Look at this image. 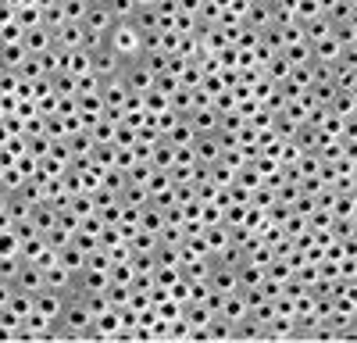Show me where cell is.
Instances as JSON below:
<instances>
[{"label": "cell", "instance_id": "cell-4", "mask_svg": "<svg viewBox=\"0 0 357 343\" xmlns=\"http://www.w3.org/2000/svg\"><path fill=\"white\" fill-rule=\"evenodd\" d=\"M207 286H211V290H222V294L240 290V282H236V265L211 261V272H207Z\"/></svg>", "mask_w": 357, "mask_h": 343}, {"label": "cell", "instance_id": "cell-17", "mask_svg": "<svg viewBox=\"0 0 357 343\" xmlns=\"http://www.w3.org/2000/svg\"><path fill=\"white\" fill-rule=\"evenodd\" d=\"M193 136H197V129H193L186 119H178L172 129H165V132H161V139H168L172 147H190V143H193Z\"/></svg>", "mask_w": 357, "mask_h": 343}, {"label": "cell", "instance_id": "cell-42", "mask_svg": "<svg viewBox=\"0 0 357 343\" xmlns=\"http://www.w3.org/2000/svg\"><path fill=\"white\" fill-rule=\"evenodd\" d=\"M132 165H136L132 147H114V168H118V172H126V168H132Z\"/></svg>", "mask_w": 357, "mask_h": 343}, {"label": "cell", "instance_id": "cell-12", "mask_svg": "<svg viewBox=\"0 0 357 343\" xmlns=\"http://www.w3.org/2000/svg\"><path fill=\"white\" fill-rule=\"evenodd\" d=\"M126 97H129V90H126L122 75H111V79L100 82V100H104V107H122Z\"/></svg>", "mask_w": 357, "mask_h": 343}, {"label": "cell", "instance_id": "cell-23", "mask_svg": "<svg viewBox=\"0 0 357 343\" xmlns=\"http://www.w3.org/2000/svg\"><path fill=\"white\" fill-rule=\"evenodd\" d=\"M15 72H18V79H25V82L43 79V65H40V57H36V54H25V61H22Z\"/></svg>", "mask_w": 357, "mask_h": 343}, {"label": "cell", "instance_id": "cell-21", "mask_svg": "<svg viewBox=\"0 0 357 343\" xmlns=\"http://www.w3.org/2000/svg\"><path fill=\"white\" fill-rule=\"evenodd\" d=\"M57 261H61V265H65L68 272H79V268L86 265V250H79V247H75V243L68 240V243H65L61 250H57Z\"/></svg>", "mask_w": 357, "mask_h": 343}, {"label": "cell", "instance_id": "cell-31", "mask_svg": "<svg viewBox=\"0 0 357 343\" xmlns=\"http://www.w3.org/2000/svg\"><path fill=\"white\" fill-rule=\"evenodd\" d=\"M86 0H61V15H65V22H72V25H82V18H86Z\"/></svg>", "mask_w": 357, "mask_h": 343}, {"label": "cell", "instance_id": "cell-35", "mask_svg": "<svg viewBox=\"0 0 357 343\" xmlns=\"http://www.w3.org/2000/svg\"><path fill=\"white\" fill-rule=\"evenodd\" d=\"M104 4H107V11H111V18H114V22H129V18H132V11H136L132 0H104Z\"/></svg>", "mask_w": 357, "mask_h": 343}, {"label": "cell", "instance_id": "cell-9", "mask_svg": "<svg viewBox=\"0 0 357 343\" xmlns=\"http://www.w3.org/2000/svg\"><path fill=\"white\" fill-rule=\"evenodd\" d=\"M22 43H25L29 54H43V50L54 47V33L40 22V25H33V29H25V33H22Z\"/></svg>", "mask_w": 357, "mask_h": 343}, {"label": "cell", "instance_id": "cell-19", "mask_svg": "<svg viewBox=\"0 0 357 343\" xmlns=\"http://www.w3.org/2000/svg\"><path fill=\"white\" fill-rule=\"evenodd\" d=\"M329 111L336 114V119H354L357 107H354V90H336L333 100H329Z\"/></svg>", "mask_w": 357, "mask_h": 343}, {"label": "cell", "instance_id": "cell-25", "mask_svg": "<svg viewBox=\"0 0 357 343\" xmlns=\"http://www.w3.org/2000/svg\"><path fill=\"white\" fill-rule=\"evenodd\" d=\"M86 132L93 136V143H111V147H114V122H107L104 114H100V119H97L93 125H89Z\"/></svg>", "mask_w": 357, "mask_h": 343}, {"label": "cell", "instance_id": "cell-20", "mask_svg": "<svg viewBox=\"0 0 357 343\" xmlns=\"http://www.w3.org/2000/svg\"><path fill=\"white\" fill-rule=\"evenodd\" d=\"M232 340H264V326H257L250 314H243L240 322H232Z\"/></svg>", "mask_w": 357, "mask_h": 343}, {"label": "cell", "instance_id": "cell-16", "mask_svg": "<svg viewBox=\"0 0 357 343\" xmlns=\"http://www.w3.org/2000/svg\"><path fill=\"white\" fill-rule=\"evenodd\" d=\"M186 122L197 129V132H215L218 129V111L207 104V107H193L190 114H186Z\"/></svg>", "mask_w": 357, "mask_h": 343}, {"label": "cell", "instance_id": "cell-28", "mask_svg": "<svg viewBox=\"0 0 357 343\" xmlns=\"http://www.w3.org/2000/svg\"><path fill=\"white\" fill-rule=\"evenodd\" d=\"M282 57H286V61L289 65H304V61H311V47L301 40V43H286L282 47Z\"/></svg>", "mask_w": 357, "mask_h": 343}, {"label": "cell", "instance_id": "cell-41", "mask_svg": "<svg viewBox=\"0 0 357 343\" xmlns=\"http://www.w3.org/2000/svg\"><path fill=\"white\" fill-rule=\"evenodd\" d=\"M22 33H25V29H22L18 22L0 25V43H22Z\"/></svg>", "mask_w": 357, "mask_h": 343}, {"label": "cell", "instance_id": "cell-1", "mask_svg": "<svg viewBox=\"0 0 357 343\" xmlns=\"http://www.w3.org/2000/svg\"><path fill=\"white\" fill-rule=\"evenodd\" d=\"M104 43L122 54L126 61H136V57H139V33H136L132 22H114L104 33Z\"/></svg>", "mask_w": 357, "mask_h": 343}, {"label": "cell", "instance_id": "cell-15", "mask_svg": "<svg viewBox=\"0 0 357 343\" xmlns=\"http://www.w3.org/2000/svg\"><path fill=\"white\" fill-rule=\"evenodd\" d=\"M54 47H61V50H82V25L65 22L61 29H54Z\"/></svg>", "mask_w": 357, "mask_h": 343}, {"label": "cell", "instance_id": "cell-39", "mask_svg": "<svg viewBox=\"0 0 357 343\" xmlns=\"http://www.w3.org/2000/svg\"><path fill=\"white\" fill-rule=\"evenodd\" d=\"M18 233H15V225L11 229H0V254H18Z\"/></svg>", "mask_w": 357, "mask_h": 343}, {"label": "cell", "instance_id": "cell-30", "mask_svg": "<svg viewBox=\"0 0 357 343\" xmlns=\"http://www.w3.org/2000/svg\"><path fill=\"white\" fill-rule=\"evenodd\" d=\"M211 183H215L218 190L232 186V183H236V168H229L225 161H215V165H211Z\"/></svg>", "mask_w": 357, "mask_h": 343}, {"label": "cell", "instance_id": "cell-8", "mask_svg": "<svg viewBox=\"0 0 357 343\" xmlns=\"http://www.w3.org/2000/svg\"><path fill=\"white\" fill-rule=\"evenodd\" d=\"M61 307H65V294H54V290H47V286H43L40 294H33V311H40L43 319H54L57 322Z\"/></svg>", "mask_w": 357, "mask_h": 343}, {"label": "cell", "instance_id": "cell-6", "mask_svg": "<svg viewBox=\"0 0 357 343\" xmlns=\"http://www.w3.org/2000/svg\"><path fill=\"white\" fill-rule=\"evenodd\" d=\"M11 282H15V290L40 294V290H43V268L33 265V261H22V268H18V275H15Z\"/></svg>", "mask_w": 357, "mask_h": 343}, {"label": "cell", "instance_id": "cell-18", "mask_svg": "<svg viewBox=\"0 0 357 343\" xmlns=\"http://www.w3.org/2000/svg\"><path fill=\"white\" fill-rule=\"evenodd\" d=\"M25 43H0V72H15L25 61Z\"/></svg>", "mask_w": 357, "mask_h": 343}, {"label": "cell", "instance_id": "cell-22", "mask_svg": "<svg viewBox=\"0 0 357 343\" xmlns=\"http://www.w3.org/2000/svg\"><path fill=\"white\" fill-rule=\"evenodd\" d=\"M47 79H50L54 97H75V75H72V72H54V75H47Z\"/></svg>", "mask_w": 357, "mask_h": 343}, {"label": "cell", "instance_id": "cell-26", "mask_svg": "<svg viewBox=\"0 0 357 343\" xmlns=\"http://www.w3.org/2000/svg\"><path fill=\"white\" fill-rule=\"evenodd\" d=\"M104 294H107L111 307H126V304H129V294H132V286H126V282H107Z\"/></svg>", "mask_w": 357, "mask_h": 343}, {"label": "cell", "instance_id": "cell-10", "mask_svg": "<svg viewBox=\"0 0 357 343\" xmlns=\"http://www.w3.org/2000/svg\"><path fill=\"white\" fill-rule=\"evenodd\" d=\"M111 25H114V18H111L107 4H89V8H86L82 29H89V33H97V36H104V33H107Z\"/></svg>", "mask_w": 357, "mask_h": 343}, {"label": "cell", "instance_id": "cell-11", "mask_svg": "<svg viewBox=\"0 0 357 343\" xmlns=\"http://www.w3.org/2000/svg\"><path fill=\"white\" fill-rule=\"evenodd\" d=\"M243 25L261 33V29L272 25V4H264V0H250L247 4V15H243Z\"/></svg>", "mask_w": 357, "mask_h": 343}, {"label": "cell", "instance_id": "cell-40", "mask_svg": "<svg viewBox=\"0 0 357 343\" xmlns=\"http://www.w3.org/2000/svg\"><path fill=\"white\" fill-rule=\"evenodd\" d=\"M68 72H72V75H82V72H89V50H72Z\"/></svg>", "mask_w": 357, "mask_h": 343}, {"label": "cell", "instance_id": "cell-3", "mask_svg": "<svg viewBox=\"0 0 357 343\" xmlns=\"http://www.w3.org/2000/svg\"><path fill=\"white\" fill-rule=\"evenodd\" d=\"M122 82L129 93H146V90H154V72H146L139 61H129L122 68Z\"/></svg>", "mask_w": 357, "mask_h": 343}, {"label": "cell", "instance_id": "cell-34", "mask_svg": "<svg viewBox=\"0 0 357 343\" xmlns=\"http://www.w3.org/2000/svg\"><path fill=\"white\" fill-rule=\"evenodd\" d=\"M172 104H168V93H161V90H146L143 93V111H154V114H161V111H168Z\"/></svg>", "mask_w": 357, "mask_h": 343}, {"label": "cell", "instance_id": "cell-7", "mask_svg": "<svg viewBox=\"0 0 357 343\" xmlns=\"http://www.w3.org/2000/svg\"><path fill=\"white\" fill-rule=\"evenodd\" d=\"M72 279H75V272H68L61 261H54V265L43 268V286H47V290H54V294H68L72 290Z\"/></svg>", "mask_w": 357, "mask_h": 343}, {"label": "cell", "instance_id": "cell-29", "mask_svg": "<svg viewBox=\"0 0 357 343\" xmlns=\"http://www.w3.org/2000/svg\"><path fill=\"white\" fill-rule=\"evenodd\" d=\"M8 311H15L18 319H25V314H33V294L15 290V294H11V300H8Z\"/></svg>", "mask_w": 357, "mask_h": 343}, {"label": "cell", "instance_id": "cell-37", "mask_svg": "<svg viewBox=\"0 0 357 343\" xmlns=\"http://www.w3.org/2000/svg\"><path fill=\"white\" fill-rule=\"evenodd\" d=\"M22 268V254H0V279H15Z\"/></svg>", "mask_w": 357, "mask_h": 343}, {"label": "cell", "instance_id": "cell-46", "mask_svg": "<svg viewBox=\"0 0 357 343\" xmlns=\"http://www.w3.org/2000/svg\"><path fill=\"white\" fill-rule=\"evenodd\" d=\"M8 22H15V8L0 0V25H8Z\"/></svg>", "mask_w": 357, "mask_h": 343}, {"label": "cell", "instance_id": "cell-47", "mask_svg": "<svg viewBox=\"0 0 357 343\" xmlns=\"http://www.w3.org/2000/svg\"><path fill=\"white\" fill-rule=\"evenodd\" d=\"M86 4H104V0H86Z\"/></svg>", "mask_w": 357, "mask_h": 343}, {"label": "cell", "instance_id": "cell-32", "mask_svg": "<svg viewBox=\"0 0 357 343\" xmlns=\"http://www.w3.org/2000/svg\"><path fill=\"white\" fill-rule=\"evenodd\" d=\"M25 154L36 158V161L47 158V154H50V139H47L43 132H40V136H25Z\"/></svg>", "mask_w": 357, "mask_h": 343}, {"label": "cell", "instance_id": "cell-38", "mask_svg": "<svg viewBox=\"0 0 357 343\" xmlns=\"http://www.w3.org/2000/svg\"><path fill=\"white\" fill-rule=\"evenodd\" d=\"M132 143H136V129L126 125V122H118L114 125V147H132Z\"/></svg>", "mask_w": 357, "mask_h": 343}, {"label": "cell", "instance_id": "cell-45", "mask_svg": "<svg viewBox=\"0 0 357 343\" xmlns=\"http://www.w3.org/2000/svg\"><path fill=\"white\" fill-rule=\"evenodd\" d=\"M11 294H15V282L11 279H0V307H8Z\"/></svg>", "mask_w": 357, "mask_h": 343}, {"label": "cell", "instance_id": "cell-43", "mask_svg": "<svg viewBox=\"0 0 357 343\" xmlns=\"http://www.w3.org/2000/svg\"><path fill=\"white\" fill-rule=\"evenodd\" d=\"M68 240H72V233H68V229H61V225H54L50 233H47V243H50L54 250H61V247H65Z\"/></svg>", "mask_w": 357, "mask_h": 343}, {"label": "cell", "instance_id": "cell-14", "mask_svg": "<svg viewBox=\"0 0 357 343\" xmlns=\"http://www.w3.org/2000/svg\"><path fill=\"white\" fill-rule=\"evenodd\" d=\"M29 225H33V229H36L40 236H47L50 229L57 225V211H54V208L47 204V200H40V204L33 208V215H29Z\"/></svg>", "mask_w": 357, "mask_h": 343}, {"label": "cell", "instance_id": "cell-24", "mask_svg": "<svg viewBox=\"0 0 357 343\" xmlns=\"http://www.w3.org/2000/svg\"><path fill=\"white\" fill-rule=\"evenodd\" d=\"M161 225H165V211H161V208L146 204V208L139 211V229H146V233H158Z\"/></svg>", "mask_w": 357, "mask_h": 343}, {"label": "cell", "instance_id": "cell-27", "mask_svg": "<svg viewBox=\"0 0 357 343\" xmlns=\"http://www.w3.org/2000/svg\"><path fill=\"white\" fill-rule=\"evenodd\" d=\"M154 247H158V233L136 229V233L129 236V250H146V254H154Z\"/></svg>", "mask_w": 357, "mask_h": 343}, {"label": "cell", "instance_id": "cell-5", "mask_svg": "<svg viewBox=\"0 0 357 343\" xmlns=\"http://www.w3.org/2000/svg\"><path fill=\"white\" fill-rule=\"evenodd\" d=\"M193 154H197L200 165H215V161L222 158L218 136H215V132H197V136H193Z\"/></svg>", "mask_w": 357, "mask_h": 343}, {"label": "cell", "instance_id": "cell-44", "mask_svg": "<svg viewBox=\"0 0 357 343\" xmlns=\"http://www.w3.org/2000/svg\"><path fill=\"white\" fill-rule=\"evenodd\" d=\"M18 72H0V93H15L18 90Z\"/></svg>", "mask_w": 357, "mask_h": 343}, {"label": "cell", "instance_id": "cell-33", "mask_svg": "<svg viewBox=\"0 0 357 343\" xmlns=\"http://www.w3.org/2000/svg\"><path fill=\"white\" fill-rule=\"evenodd\" d=\"M204 82V72L197 61H186V68L178 72V86H186V90H197V86Z\"/></svg>", "mask_w": 357, "mask_h": 343}, {"label": "cell", "instance_id": "cell-36", "mask_svg": "<svg viewBox=\"0 0 357 343\" xmlns=\"http://www.w3.org/2000/svg\"><path fill=\"white\" fill-rule=\"evenodd\" d=\"M68 208L79 215V218H86V215H93L97 211V204H93V193H75L72 200H68Z\"/></svg>", "mask_w": 357, "mask_h": 343}, {"label": "cell", "instance_id": "cell-13", "mask_svg": "<svg viewBox=\"0 0 357 343\" xmlns=\"http://www.w3.org/2000/svg\"><path fill=\"white\" fill-rule=\"evenodd\" d=\"M65 143H68V158H72V161H89V154H93V147H97L93 136H89L86 129L65 136Z\"/></svg>", "mask_w": 357, "mask_h": 343}, {"label": "cell", "instance_id": "cell-2", "mask_svg": "<svg viewBox=\"0 0 357 343\" xmlns=\"http://www.w3.org/2000/svg\"><path fill=\"white\" fill-rule=\"evenodd\" d=\"M129 61L118 50H111L107 43H100L97 50H89V72H97L100 79H111V75H122V68H126Z\"/></svg>", "mask_w": 357, "mask_h": 343}]
</instances>
